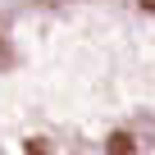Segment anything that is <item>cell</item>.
I'll use <instances>...</instances> for the list:
<instances>
[{"label": "cell", "instance_id": "obj_1", "mask_svg": "<svg viewBox=\"0 0 155 155\" xmlns=\"http://www.w3.org/2000/svg\"><path fill=\"white\" fill-rule=\"evenodd\" d=\"M155 0L0 5V155H150Z\"/></svg>", "mask_w": 155, "mask_h": 155}]
</instances>
